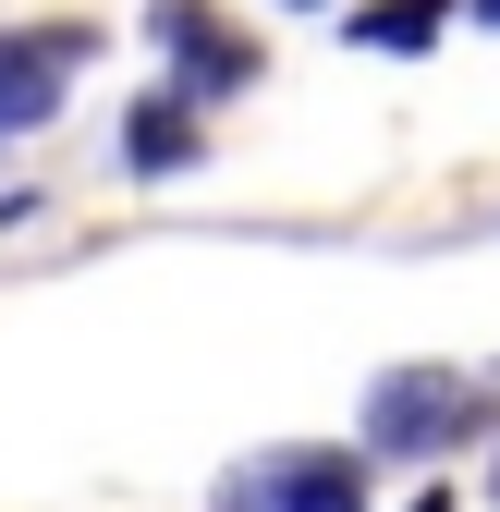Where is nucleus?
<instances>
[{
	"label": "nucleus",
	"instance_id": "0eeeda50",
	"mask_svg": "<svg viewBox=\"0 0 500 512\" xmlns=\"http://www.w3.org/2000/svg\"><path fill=\"white\" fill-rule=\"evenodd\" d=\"M415 512H452V488H415Z\"/></svg>",
	"mask_w": 500,
	"mask_h": 512
},
{
	"label": "nucleus",
	"instance_id": "7ed1b4c3",
	"mask_svg": "<svg viewBox=\"0 0 500 512\" xmlns=\"http://www.w3.org/2000/svg\"><path fill=\"white\" fill-rule=\"evenodd\" d=\"M220 512H366V452H257L220 476Z\"/></svg>",
	"mask_w": 500,
	"mask_h": 512
},
{
	"label": "nucleus",
	"instance_id": "f257e3e1",
	"mask_svg": "<svg viewBox=\"0 0 500 512\" xmlns=\"http://www.w3.org/2000/svg\"><path fill=\"white\" fill-rule=\"evenodd\" d=\"M500 415V378H452V366H391L379 391H366V452H452Z\"/></svg>",
	"mask_w": 500,
	"mask_h": 512
},
{
	"label": "nucleus",
	"instance_id": "f03ea898",
	"mask_svg": "<svg viewBox=\"0 0 500 512\" xmlns=\"http://www.w3.org/2000/svg\"><path fill=\"white\" fill-rule=\"evenodd\" d=\"M147 49H171V86H159V98H183V110H196V98H244V86H257V37H244V25H220L208 0H159V13H147Z\"/></svg>",
	"mask_w": 500,
	"mask_h": 512
},
{
	"label": "nucleus",
	"instance_id": "20e7f679",
	"mask_svg": "<svg viewBox=\"0 0 500 512\" xmlns=\"http://www.w3.org/2000/svg\"><path fill=\"white\" fill-rule=\"evenodd\" d=\"M98 37L86 25H37V37H0V147L13 135H37V122L61 110V86H74V61H86Z\"/></svg>",
	"mask_w": 500,
	"mask_h": 512
},
{
	"label": "nucleus",
	"instance_id": "39448f33",
	"mask_svg": "<svg viewBox=\"0 0 500 512\" xmlns=\"http://www.w3.org/2000/svg\"><path fill=\"white\" fill-rule=\"evenodd\" d=\"M183 159H196V110H183V98H135V110H122V171H135V183H171Z\"/></svg>",
	"mask_w": 500,
	"mask_h": 512
},
{
	"label": "nucleus",
	"instance_id": "6e6552de",
	"mask_svg": "<svg viewBox=\"0 0 500 512\" xmlns=\"http://www.w3.org/2000/svg\"><path fill=\"white\" fill-rule=\"evenodd\" d=\"M488 488H500V476H488Z\"/></svg>",
	"mask_w": 500,
	"mask_h": 512
},
{
	"label": "nucleus",
	"instance_id": "423d86ee",
	"mask_svg": "<svg viewBox=\"0 0 500 512\" xmlns=\"http://www.w3.org/2000/svg\"><path fill=\"white\" fill-rule=\"evenodd\" d=\"M440 13H452V0H366V13H354V49H427Z\"/></svg>",
	"mask_w": 500,
	"mask_h": 512
}]
</instances>
